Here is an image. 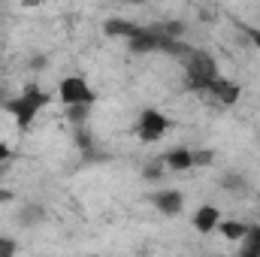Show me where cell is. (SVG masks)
<instances>
[{"instance_id":"1","label":"cell","mask_w":260,"mask_h":257,"mask_svg":"<svg viewBox=\"0 0 260 257\" xmlns=\"http://www.w3.org/2000/svg\"><path fill=\"white\" fill-rule=\"evenodd\" d=\"M49 94L43 91V88H37V85H24L15 97H9L3 106H6V112L12 115V121H15V127L18 130H27L34 127V121H37V115L49 106Z\"/></svg>"},{"instance_id":"2","label":"cell","mask_w":260,"mask_h":257,"mask_svg":"<svg viewBox=\"0 0 260 257\" xmlns=\"http://www.w3.org/2000/svg\"><path fill=\"white\" fill-rule=\"evenodd\" d=\"M182 67H185V79H188V88L206 97L209 94V85L221 76L218 73V61L212 52H203V49H191L185 58H182Z\"/></svg>"},{"instance_id":"3","label":"cell","mask_w":260,"mask_h":257,"mask_svg":"<svg viewBox=\"0 0 260 257\" xmlns=\"http://www.w3.org/2000/svg\"><path fill=\"white\" fill-rule=\"evenodd\" d=\"M58 100L64 106H94L97 103V91L88 85L85 76H64L58 85Z\"/></svg>"},{"instance_id":"4","label":"cell","mask_w":260,"mask_h":257,"mask_svg":"<svg viewBox=\"0 0 260 257\" xmlns=\"http://www.w3.org/2000/svg\"><path fill=\"white\" fill-rule=\"evenodd\" d=\"M170 127H173V121H170L160 109H142L139 118H136V139L145 142V145L160 142Z\"/></svg>"},{"instance_id":"5","label":"cell","mask_w":260,"mask_h":257,"mask_svg":"<svg viewBox=\"0 0 260 257\" xmlns=\"http://www.w3.org/2000/svg\"><path fill=\"white\" fill-rule=\"evenodd\" d=\"M209 100H215L218 106H236L239 97H242V85L236 79H227V76H218L212 85H209Z\"/></svg>"},{"instance_id":"6","label":"cell","mask_w":260,"mask_h":257,"mask_svg":"<svg viewBox=\"0 0 260 257\" xmlns=\"http://www.w3.org/2000/svg\"><path fill=\"white\" fill-rule=\"evenodd\" d=\"M151 206H154L160 215L176 218V215L185 212V194L179 191V188H160V191L151 194Z\"/></svg>"},{"instance_id":"7","label":"cell","mask_w":260,"mask_h":257,"mask_svg":"<svg viewBox=\"0 0 260 257\" xmlns=\"http://www.w3.org/2000/svg\"><path fill=\"white\" fill-rule=\"evenodd\" d=\"M218 221H221L218 206H200L194 212V218H191V224H194L197 233H215V230H218Z\"/></svg>"},{"instance_id":"8","label":"cell","mask_w":260,"mask_h":257,"mask_svg":"<svg viewBox=\"0 0 260 257\" xmlns=\"http://www.w3.org/2000/svg\"><path fill=\"white\" fill-rule=\"evenodd\" d=\"M160 160H164L167 170H173V173H188V170L194 167V151H191V148H170Z\"/></svg>"},{"instance_id":"9","label":"cell","mask_w":260,"mask_h":257,"mask_svg":"<svg viewBox=\"0 0 260 257\" xmlns=\"http://www.w3.org/2000/svg\"><path fill=\"white\" fill-rule=\"evenodd\" d=\"M103 30H106V37H115V40H124V43H127L130 37L139 30V24L124 21V18H109V21L103 24Z\"/></svg>"},{"instance_id":"10","label":"cell","mask_w":260,"mask_h":257,"mask_svg":"<svg viewBox=\"0 0 260 257\" xmlns=\"http://www.w3.org/2000/svg\"><path fill=\"white\" fill-rule=\"evenodd\" d=\"M218 233L227 242H242V236L248 233V224L245 221H236V218H227V221H218Z\"/></svg>"},{"instance_id":"11","label":"cell","mask_w":260,"mask_h":257,"mask_svg":"<svg viewBox=\"0 0 260 257\" xmlns=\"http://www.w3.org/2000/svg\"><path fill=\"white\" fill-rule=\"evenodd\" d=\"M221 188L227 194H233V197H245L248 194V179L242 173H224L221 176Z\"/></svg>"},{"instance_id":"12","label":"cell","mask_w":260,"mask_h":257,"mask_svg":"<svg viewBox=\"0 0 260 257\" xmlns=\"http://www.w3.org/2000/svg\"><path fill=\"white\" fill-rule=\"evenodd\" d=\"M242 254L260 257V224H248V233L242 236Z\"/></svg>"},{"instance_id":"13","label":"cell","mask_w":260,"mask_h":257,"mask_svg":"<svg viewBox=\"0 0 260 257\" xmlns=\"http://www.w3.org/2000/svg\"><path fill=\"white\" fill-rule=\"evenodd\" d=\"M18 221H21L24 227H30V224H43V221H46V209H43V206H24V209L18 212Z\"/></svg>"},{"instance_id":"14","label":"cell","mask_w":260,"mask_h":257,"mask_svg":"<svg viewBox=\"0 0 260 257\" xmlns=\"http://www.w3.org/2000/svg\"><path fill=\"white\" fill-rule=\"evenodd\" d=\"M88 109H91V106H82V103H79V106H67V121H70L73 127H82V124L88 121Z\"/></svg>"},{"instance_id":"15","label":"cell","mask_w":260,"mask_h":257,"mask_svg":"<svg viewBox=\"0 0 260 257\" xmlns=\"http://www.w3.org/2000/svg\"><path fill=\"white\" fill-rule=\"evenodd\" d=\"M73 142H76V145H79V148H82L85 154H91V148H94V139H91V133L85 130V124L73 130Z\"/></svg>"},{"instance_id":"16","label":"cell","mask_w":260,"mask_h":257,"mask_svg":"<svg viewBox=\"0 0 260 257\" xmlns=\"http://www.w3.org/2000/svg\"><path fill=\"white\" fill-rule=\"evenodd\" d=\"M212 164H215V151H212V148L194 151V167H212Z\"/></svg>"},{"instance_id":"17","label":"cell","mask_w":260,"mask_h":257,"mask_svg":"<svg viewBox=\"0 0 260 257\" xmlns=\"http://www.w3.org/2000/svg\"><path fill=\"white\" fill-rule=\"evenodd\" d=\"M15 160V148H9L6 142H0V173L9 170V164Z\"/></svg>"},{"instance_id":"18","label":"cell","mask_w":260,"mask_h":257,"mask_svg":"<svg viewBox=\"0 0 260 257\" xmlns=\"http://www.w3.org/2000/svg\"><path fill=\"white\" fill-rule=\"evenodd\" d=\"M15 251H18V242L9 236H0V257H12Z\"/></svg>"},{"instance_id":"19","label":"cell","mask_w":260,"mask_h":257,"mask_svg":"<svg viewBox=\"0 0 260 257\" xmlns=\"http://www.w3.org/2000/svg\"><path fill=\"white\" fill-rule=\"evenodd\" d=\"M242 30H245V37L251 40V46H257V49H260V27H251V24H242Z\"/></svg>"},{"instance_id":"20","label":"cell","mask_w":260,"mask_h":257,"mask_svg":"<svg viewBox=\"0 0 260 257\" xmlns=\"http://www.w3.org/2000/svg\"><path fill=\"white\" fill-rule=\"evenodd\" d=\"M0 203H12V191H0Z\"/></svg>"},{"instance_id":"21","label":"cell","mask_w":260,"mask_h":257,"mask_svg":"<svg viewBox=\"0 0 260 257\" xmlns=\"http://www.w3.org/2000/svg\"><path fill=\"white\" fill-rule=\"evenodd\" d=\"M115 3H127V6H139V3H145V0H115Z\"/></svg>"},{"instance_id":"22","label":"cell","mask_w":260,"mask_h":257,"mask_svg":"<svg viewBox=\"0 0 260 257\" xmlns=\"http://www.w3.org/2000/svg\"><path fill=\"white\" fill-rule=\"evenodd\" d=\"M37 3H40V0H24V6H37Z\"/></svg>"}]
</instances>
